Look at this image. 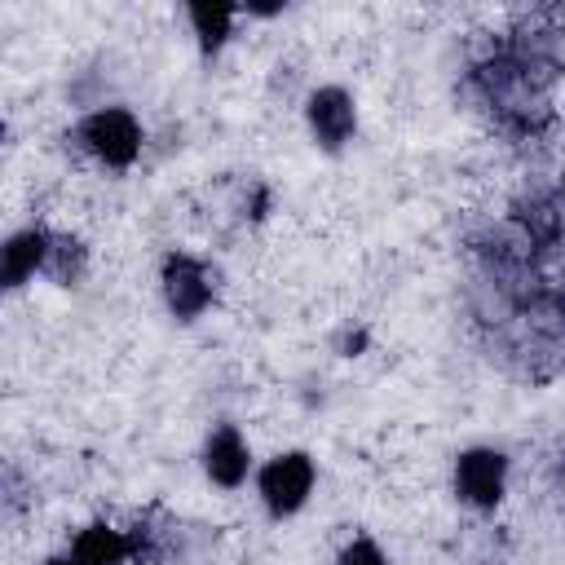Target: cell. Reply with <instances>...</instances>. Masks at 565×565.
Instances as JSON below:
<instances>
[{
	"label": "cell",
	"mask_w": 565,
	"mask_h": 565,
	"mask_svg": "<svg viewBox=\"0 0 565 565\" xmlns=\"http://www.w3.org/2000/svg\"><path fill=\"white\" fill-rule=\"evenodd\" d=\"M79 146L106 168H128L141 154V124L124 106H102L79 124Z\"/></svg>",
	"instance_id": "cell-1"
},
{
	"label": "cell",
	"mask_w": 565,
	"mask_h": 565,
	"mask_svg": "<svg viewBox=\"0 0 565 565\" xmlns=\"http://www.w3.org/2000/svg\"><path fill=\"white\" fill-rule=\"evenodd\" d=\"M313 481H318V468L305 450H287V455H274L265 468H260V503L274 512V516H291L305 508V499L313 494Z\"/></svg>",
	"instance_id": "cell-2"
},
{
	"label": "cell",
	"mask_w": 565,
	"mask_h": 565,
	"mask_svg": "<svg viewBox=\"0 0 565 565\" xmlns=\"http://www.w3.org/2000/svg\"><path fill=\"white\" fill-rule=\"evenodd\" d=\"M503 486H508V459L490 446H477V450H463L459 463H455V490L463 503L472 508H494L503 499Z\"/></svg>",
	"instance_id": "cell-3"
},
{
	"label": "cell",
	"mask_w": 565,
	"mask_h": 565,
	"mask_svg": "<svg viewBox=\"0 0 565 565\" xmlns=\"http://www.w3.org/2000/svg\"><path fill=\"white\" fill-rule=\"evenodd\" d=\"M163 296L177 318H199L212 305V274L194 256H168L163 265Z\"/></svg>",
	"instance_id": "cell-4"
},
{
	"label": "cell",
	"mask_w": 565,
	"mask_h": 565,
	"mask_svg": "<svg viewBox=\"0 0 565 565\" xmlns=\"http://www.w3.org/2000/svg\"><path fill=\"white\" fill-rule=\"evenodd\" d=\"M353 124H358V115H353V97L344 88H318L309 97V128L327 150H340L353 137Z\"/></svg>",
	"instance_id": "cell-5"
},
{
	"label": "cell",
	"mask_w": 565,
	"mask_h": 565,
	"mask_svg": "<svg viewBox=\"0 0 565 565\" xmlns=\"http://www.w3.org/2000/svg\"><path fill=\"white\" fill-rule=\"evenodd\" d=\"M203 463H207V477L225 490L243 486L247 472H252V450L243 441V433L234 424H221L212 437H207V450H203Z\"/></svg>",
	"instance_id": "cell-6"
},
{
	"label": "cell",
	"mask_w": 565,
	"mask_h": 565,
	"mask_svg": "<svg viewBox=\"0 0 565 565\" xmlns=\"http://www.w3.org/2000/svg\"><path fill=\"white\" fill-rule=\"evenodd\" d=\"M49 260V234L44 230H22L0 243V287H22L40 265Z\"/></svg>",
	"instance_id": "cell-7"
},
{
	"label": "cell",
	"mask_w": 565,
	"mask_h": 565,
	"mask_svg": "<svg viewBox=\"0 0 565 565\" xmlns=\"http://www.w3.org/2000/svg\"><path fill=\"white\" fill-rule=\"evenodd\" d=\"M132 552H137V543L124 530L88 525V530H79V539L71 547V565H124Z\"/></svg>",
	"instance_id": "cell-8"
},
{
	"label": "cell",
	"mask_w": 565,
	"mask_h": 565,
	"mask_svg": "<svg viewBox=\"0 0 565 565\" xmlns=\"http://www.w3.org/2000/svg\"><path fill=\"white\" fill-rule=\"evenodd\" d=\"M190 22H194V35L203 40V49H216V44L230 35L234 9H230V4H194V9H190Z\"/></svg>",
	"instance_id": "cell-9"
},
{
	"label": "cell",
	"mask_w": 565,
	"mask_h": 565,
	"mask_svg": "<svg viewBox=\"0 0 565 565\" xmlns=\"http://www.w3.org/2000/svg\"><path fill=\"white\" fill-rule=\"evenodd\" d=\"M335 565H388V556L380 552V543H371V539H353V543L340 552Z\"/></svg>",
	"instance_id": "cell-10"
},
{
	"label": "cell",
	"mask_w": 565,
	"mask_h": 565,
	"mask_svg": "<svg viewBox=\"0 0 565 565\" xmlns=\"http://www.w3.org/2000/svg\"><path fill=\"white\" fill-rule=\"evenodd\" d=\"M49 565H71V556H62V561H49Z\"/></svg>",
	"instance_id": "cell-11"
}]
</instances>
